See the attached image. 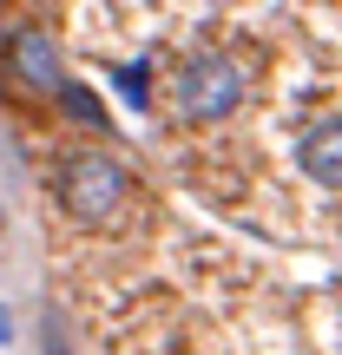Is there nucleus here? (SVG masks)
<instances>
[{
    "instance_id": "obj_1",
    "label": "nucleus",
    "mask_w": 342,
    "mask_h": 355,
    "mask_svg": "<svg viewBox=\"0 0 342 355\" xmlns=\"http://www.w3.org/2000/svg\"><path fill=\"white\" fill-rule=\"evenodd\" d=\"M243 105V66L230 53H198V60L178 66L171 79V112L185 125H217Z\"/></svg>"
},
{
    "instance_id": "obj_2",
    "label": "nucleus",
    "mask_w": 342,
    "mask_h": 355,
    "mask_svg": "<svg viewBox=\"0 0 342 355\" xmlns=\"http://www.w3.org/2000/svg\"><path fill=\"white\" fill-rule=\"evenodd\" d=\"M53 191H60V204L79 217V224H112L119 204H126V191H132V178L105 152H73V158H60V171H53Z\"/></svg>"
},
{
    "instance_id": "obj_3",
    "label": "nucleus",
    "mask_w": 342,
    "mask_h": 355,
    "mask_svg": "<svg viewBox=\"0 0 342 355\" xmlns=\"http://www.w3.org/2000/svg\"><path fill=\"white\" fill-rule=\"evenodd\" d=\"M0 73L7 86L33 92V99H60L73 79H66V53L46 26H7V46H0Z\"/></svg>"
},
{
    "instance_id": "obj_4",
    "label": "nucleus",
    "mask_w": 342,
    "mask_h": 355,
    "mask_svg": "<svg viewBox=\"0 0 342 355\" xmlns=\"http://www.w3.org/2000/svg\"><path fill=\"white\" fill-rule=\"evenodd\" d=\"M296 165H303V178L342 191V119H316V125L296 139Z\"/></svg>"
},
{
    "instance_id": "obj_5",
    "label": "nucleus",
    "mask_w": 342,
    "mask_h": 355,
    "mask_svg": "<svg viewBox=\"0 0 342 355\" xmlns=\"http://www.w3.org/2000/svg\"><path fill=\"white\" fill-rule=\"evenodd\" d=\"M112 92H119L126 112H145V105H152V66H145V60L119 66V73H112Z\"/></svg>"
},
{
    "instance_id": "obj_6",
    "label": "nucleus",
    "mask_w": 342,
    "mask_h": 355,
    "mask_svg": "<svg viewBox=\"0 0 342 355\" xmlns=\"http://www.w3.org/2000/svg\"><path fill=\"white\" fill-rule=\"evenodd\" d=\"M60 112L73 119V125H86V132H105V105L92 99V86H79V79L60 92Z\"/></svg>"
},
{
    "instance_id": "obj_7",
    "label": "nucleus",
    "mask_w": 342,
    "mask_h": 355,
    "mask_svg": "<svg viewBox=\"0 0 342 355\" xmlns=\"http://www.w3.org/2000/svg\"><path fill=\"white\" fill-rule=\"evenodd\" d=\"M46 355H66V336H60V316H46Z\"/></svg>"
},
{
    "instance_id": "obj_8",
    "label": "nucleus",
    "mask_w": 342,
    "mask_h": 355,
    "mask_svg": "<svg viewBox=\"0 0 342 355\" xmlns=\"http://www.w3.org/2000/svg\"><path fill=\"white\" fill-rule=\"evenodd\" d=\"M0 7H7V0H0Z\"/></svg>"
}]
</instances>
